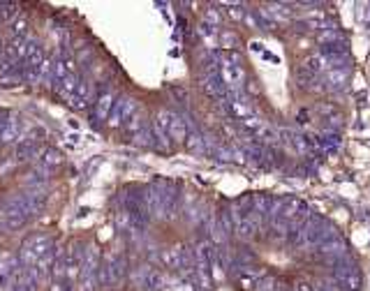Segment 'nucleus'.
Listing matches in <instances>:
<instances>
[{"mask_svg": "<svg viewBox=\"0 0 370 291\" xmlns=\"http://www.w3.org/2000/svg\"><path fill=\"white\" fill-rule=\"evenodd\" d=\"M220 77L229 90H243L246 72H243V67H241L238 53H229L227 58H222L220 60Z\"/></svg>", "mask_w": 370, "mask_h": 291, "instance_id": "obj_1", "label": "nucleus"}, {"mask_svg": "<svg viewBox=\"0 0 370 291\" xmlns=\"http://www.w3.org/2000/svg\"><path fill=\"white\" fill-rule=\"evenodd\" d=\"M134 114H137V102H134L132 97H118L114 102V106H111L109 116H106V123L111 125V127H121Z\"/></svg>", "mask_w": 370, "mask_h": 291, "instance_id": "obj_2", "label": "nucleus"}, {"mask_svg": "<svg viewBox=\"0 0 370 291\" xmlns=\"http://www.w3.org/2000/svg\"><path fill=\"white\" fill-rule=\"evenodd\" d=\"M335 238H338V229H335L333 224L319 222L317 227L306 229V243H310V245H322V243H329V240H335Z\"/></svg>", "mask_w": 370, "mask_h": 291, "instance_id": "obj_3", "label": "nucleus"}, {"mask_svg": "<svg viewBox=\"0 0 370 291\" xmlns=\"http://www.w3.org/2000/svg\"><path fill=\"white\" fill-rule=\"evenodd\" d=\"M204 90L208 93V95L213 97V99H218V102H222L225 97H227V86H225V81H222L220 72H211V74H204Z\"/></svg>", "mask_w": 370, "mask_h": 291, "instance_id": "obj_4", "label": "nucleus"}, {"mask_svg": "<svg viewBox=\"0 0 370 291\" xmlns=\"http://www.w3.org/2000/svg\"><path fill=\"white\" fill-rule=\"evenodd\" d=\"M347 79H349L347 70H329L324 74V79H322V88L324 90H345Z\"/></svg>", "mask_w": 370, "mask_h": 291, "instance_id": "obj_5", "label": "nucleus"}, {"mask_svg": "<svg viewBox=\"0 0 370 291\" xmlns=\"http://www.w3.org/2000/svg\"><path fill=\"white\" fill-rule=\"evenodd\" d=\"M167 134H169V139H174V141H183L187 139V125H185L183 120V116H178V114H171V118H169V127H167Z\"/></svg>", "mask_w": 370, "mask_h": 291, "instance_id": "obj_6", "label": "nucleus"}, {"mask_svg": "<svg viewBox=\"0 0 370 291\" xmlns=\"http://www.w3.org/2000/svg\"><path fill=\"white\" fill-rule=\"evenodd\" d=\"M322 254H324V259L329 261V264H335L338 259H343L345 254H347V247H345L343 240H329V243H322Z\"/></svg>", "mask_w": 370, "mask_h": 291, "instance_id": "obj_7", "label": "nucleus"}, {"mask_svg": "<svg viewBox=\"0 0 370 291\" xmlns=\"http://www.w3.org/2000/svg\"><path fill=\"white\" fill-rule=\"evenodd\" d=\"M21 139V118H7L0 132V143H14Z\"/></svg>", "mask_w": 370, "mask_h": 291, "instance_id": "obj_8", "label": "nucleus"}, {"mask_svg": "<svg viewBox=\"0 0 370 291\" xmlns=\"http://www.w3.org/2000/svg\"><path fill=\"white\" fill-rule=\"evenodd\" d=\"M116 97L114 93H100V97L95 99V120H106V116H109V111H111V106H114Z\"/></svg>", "mask_w": 370, "mask_h": 291, "instance_id": "obj_9", "label": "nucleus"}, {"mask_svg": "<svg viewBox=\"0 0 370 291\" xmlns=\"http://www.w3.org/2000/svg\"><path fill=\"white\" fill-rule=\"evenodd\" d=\"M185 148L190 150V153H197V155L208 153V148H206V139H204L202 134H187V139H185Z\"/></svg>", "mask_w": 370, "mask_h": 291, "instance_id": "obj_10", "label": "nucleus"}, {"mask_svg": "<svg viewBox=\"0 0 370 291\" xmlns=\"http://www.w3.org/2000/svg\"><path fill=\"white\" fill-rule=\"evenodd\" d=\"M317 146H322V148H326V150H335L340 146V134L324 130V132L317 136Z\"/></svg>", "mask_w": 370, "mask_h": 291, "instance_id": "obj_11", "label": "nucleus"}, {"mask_svg": "<svg viewBox=\"0 0 370 291\" xmlns=\"http://www.w3.org/2000/svg\"><path fill=\"white\" fill-rule=\"evenodd\" d=\"M287 240H289V245H294V247L306 245V227H303V224L291 227V229L287 231Z\"/></svg>", "mask_w": 370, "mask_h": 291, "instance_id": "obj_12", "label": "nucleus"}, {"mask_svg": "<svg viewBox=\"0 0 370 291\" xmlns=\"http://www.w3.org/2000/svg\"><path fill=\"white\" fill-rule=\"evenodd\" d=\"M146 120H144V116L139 114V111H137V114L132 116V118H130V120H127V123H125V130H127V134H130V136H134V134H139L141 130H144V127H146Z\"/></svg>", "mask_w": 370, "mask_h": 291, "instance_id": "obj_13", "label": "nucleus"}, {"mask_svg": "<svg viewBox=\"0 0 370 291\" xmlns=\"http://www.w3.org/2000/svg\"><path fill=\"white\" fill-rule=\"evenodd\" d=\"M338 287H340V291H359L361 289V275L359 273H352L347 275V277H343L340 282H338Z\"/></svg>", "mask_w": 370, "mask_h": 291, "instance_id": "obj_14", "label": "nucleus"}, {"mask_svg": "<svg viewBox=\"0 0 370 291\" xmlns=\"http://www.w3.org/2000/svg\"><path fill=\"white\" fill-rule=\"evenodd\" d=\"M319 42H322V44H335V42H343V35H340L338 28H326V30H322V35H319Z\"/></svg>", "mask_w": 370, "mask_h": 291, "instance_id": "obj_15", "label": "nucleus"}, {"mask_svg": "<svg viewBox=\"0 0 370 291\" xmlns=\"http://www.w3.org/2000/svg\"><path fill=\"white\" fill-rule=\"evenodd\" d=\"M259 139H262V143H275L278 141V130L275 127H271V125H262V130H259Z\"/></svg>", "mask_w": 370, "mask_h": 291, "instance_id": "obj_16", "label": "nucleus"}, {"mask_svg": "<svg viewBox=\"0 0 370 291\" xmlns=\"http://www.w3.org/2000/svg\"><path fill=\"white\" fill-rule=\"evenodd\" d=\"M162 282H164V277H162V273H158V271H150V275L146 277V282H144V287L150 291H158L160 287H162Z\"/></svg>", "mask_w": 370, "mask_h": 291, "instance_id": "obj_17", "label": "nucleus"}, {"mask_svg": "<svg viewBox=\"0 0 370 291\" xmlns=\"http://www.w3.org/2000/svg\"><path fill=\"white\" fill-rule=\"evenodd\" d=\"M42 155H44V157H42V164H44L46 169L53 167V164H61V153L56 148H46Z\"/></svg>", "mask_w": 370, "mask_h": 291, "instance_id": "obj_18", "label": "nucleus"}, {"mask_svg": "<svg viewBox=\"0 0 370 291\" xmlns=\"http://www.w3.org/2000/svg\"><path fill=\"white\" fill-rule=\"evenodd\" d=\"M74 97L77 99H81V102H86L88 104V97H90V83L88 81L81 79L79 83H77V90H74Z\"/></svg>", "mask_w": 370, "mask_h": 291, "instance_id": "obj_19", "label": "nucleus"}, {"mask_svg": "<svg viewBox=\"0 0 370 291\" xmlns=\"http://www.w3.org/2000/svg\"><path fill=\"white\" fill-rule=\"evenodd\" d=\"M218 21H220V17H218V12H215V9H208V12H206V26H208V23H213V26H218Z\"/></svg>", "mask_w": 370, "mask_h": 291, "instance_id": "obj_20", "label": "nucleus"}, {"mask_svg": "<svg viewBox=\"0 0 370 291\" xmlns=\"http://www.w3.org/2000/svg\"><path fill=\"white\" fill-rule=\"evenodd\" d=\"M7 118H9V116L5 114V111H0V132H2V127H5V123H7Z\"/></svg>", "mask_w": 370, "mask_h": 291, "instance_id": "obj_21", "label": "nucleus"}, {"mask_svg": "<svg viewBox=\"0 0 370 291\" xmlns=\"http://www.w3.org/2000/svg\"><path fill=\"white\" fill-rule=\"evenodd\" d=\"M296 291H312V289H310L308 282H299V284H296Z\"/></svg>", "mask_w": 370, "mask_h": 291, "instance_id": "obj_22", "label": "nucleus"}, {"mask_svg": "<svg viewBox=\"0 0 370 291\" xmlns=\"http://www.w3.org/2000/svg\"><path fill=\"white\" fill-rule=\"evenodd\" d=\"M222 39H225L227 44H234V42H236V37H234V35H229V33H225V35H222Z\"/></svg>", "mask_w": 370, "mask_h": 291, "instance_id": "obj_23", "label": "nucleus"}, {"mask_svg": "<svg viewBox=\"0 0 370 291\" xmlns=\"http://www.w3.org/2000/svg\"><path fill=\"white\" fill-rule=\"evenodd\" d=\"M53 291H62V287H58V284H56V287H53Z\"/></svg>", "mask_w": 370, "mask_h": 291, "instance_id": "obj_24", "label": "nucleus"}]
</instances>
